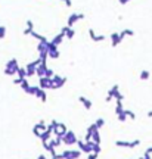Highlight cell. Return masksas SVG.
<instances>
[{
	"label": "cell",
	"mask_w": 152,
	"mask_h": 159,
	"mask_svg": "<svg viewBox=\"0 0 152 159\" xmlns=\"http://www.w3.org/2000/svg\"><path fill=\"white\" fill-rule=\"evenodd\" d=\"M19 68H21V66L18 65V61H16V59H11V61L6 63V66H5V74L9 75V77H14V75L18 74V69H19Z\"/></svg>",
	"instance_id": "cell-1"
},
{
	"label": "cell",
	"mask_w": 152,
	"mask_h": 159,
	"mask_svg": "<svg viewBox=\"0 0 152 159\" xmlns=\"http://www.w3.org/2000/svg\"><path fill=\"white\" fill-rule=\"evenodd\" d=\"M52 83H53V86H52V90H58V88H61V87H64L65 86V83H67V78L65 77H61V75H53L52 77Z\"/></svg>",
	"instance_id": "cell-2"
},
{
	"label": "cell",
	"mask_w": 152,
	"mask_h": 159,
	"mask_svg": "<svg viewBox=\"0 0 152 159\" xmlns=\"http://www.w3.org/2000/svg\"><path fill=\"white\" fill-rule=\"evenodd\" d=\"M47 55H49L50 59H58L59 55H61L59 50H58V46L53 44L52 41H49V44H47Z\"/></svg>",
	"instance_id": "cell-3"
},
{
	"label": "cell",
	"mask_w": 152,
	"mask_h": 159,
	"mask_svg": "<svg viewBox=\"0 0 152 159\" xmlns=\"http://www.w3.org/2000/svg\"><path fill=\"white\" fill-rule=\"evenodd\" d=\"M62 141H64V144H67V146H71V144H77V137H75V134L72 133V131H67V134L62 137Z\"/></svg>",
	"instance_id": "cell-4"
},
{
	"label": "cell",
	"mask_w": 152,
	"mask_h": 159,
	"mask_svg": "<svg viewBox=\"0 0 152 159\" xmlns=\"http://www.w3.org/2000/svg\"><path fill=\"white\" fill-rule=\"evenodd\" d=\"M84 16H86L84 14H72V15L68 16L67 25H68V27H74V24L78 22V21H81V19H84Z\"/></svg>",
	"instance_id": "cell-5"
},
{
	"label": "cell",
	"mask_w": 152,
	"mask_h": 159,
	"mask_svg": "<svg viewBox=\"0 0 152 159\" xmlns=\"http://www.w3.org/2000/svg\"><path fill=\"white\" fill-rule=\"evenodd\" d=\"M125 36L123 34V33H112L111 36H109V39H111V44H112V47H117L121 41H123V39H124Z\"/></svg>",
	"instance_id": "cell-6"
},
{
	"label": "cell",
	"mask_w": 152,
	"mask_h": 159,
	"mask_svg": "<svg viewBox=\"0 0 152 159\" xmlns=\"http://www.w3.org/2000/svg\"><path fill=\"white\" fill-rule=\"evenodd\" d=\"M39 86H40L43 90H49V88H52V86H53L52 78H47V77H40V80H39Z\"/></svg>",
	"instance_id": "cell-7"
},
{
	"label": "cell",
	"mask_w": 152,
	"mask_h": 159,
	"mask_svg": "<svg viewBox=\"0 0 152 159\" xmlns=\"http://www.w3.org/2000/svg\"><path fill=\"white\" fill-rule=\"evenodd\" d=\"M67 127H65V124H62V122H58V125H56V128L53 130V134L56 135V137H64L65 134H67Z\"/></svg>",
	"instance_id": "cell-8"
},
{
	"label": "cell",
	"mask_w": 152,
	"mask_h": 159,
	"mask_svg": "<svg viewBox=\"0 0 152 159\" xmlns=\"http://www.w3.org/2000/svg\"><path fill=\"white\" fill-rule=\"evenodd\" d=\"M115 144L118 147H136L137 144H140V140H134V141H123V140H117Z\"/></svg>",
	"instance_id": "cell-9"
},
{
	"label": "cell",
	"mask_w": 152,
	"mask_h": 159,
	"mask_svg": "<svg viewBox=\"0 0 152 159\" xmlns=\"http://www.w3.org/2000/svg\"><path fill=\"white\" fill-rule=\"evenodd\" d=\"M89 36H90V39H92L93 41H96V43H98V41H103V40L106 39V37H105V36H102V34H100V36H98V34L95 33V30H93V28H90V30H89Z\"/></svg>",
	"instance_id": "cell-10"
},
{
	"label": "cell",
	"mask_w": 152,
	"mask_h": 159,
	"mask_svg": "<svg viewBox=\"0 0 152 159\" xmlns=\"http://www.w3.org/2000/svg\"><path fill=\"white\" fill-rule=\"evenodd\" d=\"M47 68H49V66H47L46 61H43V62H42V63L37 66V75H39V77H44V75H46V71H47Z\"/></svg>",
	"instance_id": "cell-11"
},
{
	"label": "cell",
	"mask_w": 152,
	"mask_h": 159,
	"mask_svg": "<svg viewBox=\"0 0 152 159\" xmlns=\"http://www.w3.org/2000/svg\"><path fill=\"white\" fill-rule=\"evenodd\" d=\"M36 97H37V99H40L43 103H44V102H47V94H46V90H43V88L39 86V90H37V93H36Z\"/></svg>",
	"instance_id": "cell-12"
},
{
	"label": "cell",
	"mask_w": 152,
	"mask_h": 159,
	"mask_svg": "<svg viewBox=\"0 0 152 159\" xmlns=\"http://www.w3.org/2000/svg\"><path fill=\"white\" fill-rule=\"evenodd\" d=\"M78 100H80V103H81V105L86 108V111H90V109H92L93 103H92V102H90L87 97H84V96H80V97H78Z\"/></svg>",
	"instance_id": "cell-13"
},
{
	"label": "cell",
	"mask_w": 152,
	"mask_h": 159,
	"mask_svg": "<svg viewBox=\"0 0 152 159\" xmlns=\"http://www.w3.org/2000/svg\"><path fill=\"white\" fill-rule=\"evenodd\" d=\"M47 44H49V41H39V44H37L39 55L40 53H47Z\"/></svg>",
	"instance_id": "cell-14"
},
{
	"label": "cell",
	"mask_w": 152,
	"mask_h": 159,
	"mask_svg": "<svg viewBox=\"0 0 152 159\" xmlns=\"http://www.w3.org/2000/svg\"><path fill=\"white\" fill-rule=\"evenodd\" d=\"M118 91V86L115 84V86H112V88L108 91V96L105 97V102H111L112 99H114V96H115V93Z\"/></svg>",
	"instance_id": "cell-15"
},
{
	"label": "cell",
	"mask_w": 152,
	"mask_h": 159,
	"mask_svg": "<svg viewBox=\"0 0 152 159\" xmlns=\"http://www.w3.org/2000/svg\"><path fill=\"white\" fill-rule=\"evenodd\" d=\"M64 39H65V36H64L62 33H59V34H58V36H55V37H53V39L50 40V41H52L53 44H56V46L59 47V46L62 44V41H64Z\"/></svg>",
	"instance_id": "cell-16"
},
{
	"label": "cell",
	"mask_w": 152,
	"mask_h": 159,
	"mask_svg": "<svg viewBox=\"0 0 152 159\" xmlns=\"http://www.w3.org/2000/svg\"><path fill=\"white\" fill-rule=\"evenodd\" d=\"M33 31H34V24H33V21H27V28L24 30V36H31Z\"/></svg>",
	"instance_id": "cell-17"
},
{
	"label": "cell",
	"mask_w": 152,
	"mask_h": 159,
	"mask_svg": "<svg viewBox=\"0 0 152 159\" xmlns=\"http://www.w3.org/2000/svg\"><path fill=\"white\" fill-rule=\"evenodd\" d=\"M52 133L53 131H50V130H46V131H43L42 133V135H40V140L44 143V141H49L50 140V135H52Z\"/></svg>",
	"instance_id": "cell-18"
},
{
	"label": "cell",
	"mask_w": 152,
	"mask_h": 159,
	"mask_svg": "<svg viewBox=\"0 0 152 159\" xmlns=\"http://www.w3.org/2000/svg\"><path fill=\"white\" fill-rule=\"evenodd\" d=\"M125 109L123 108V100H117V105H115V113H123Z\"/></svg>",
	"instance_id": "cell-19"
},
{
	"label": "cell",
	"mask_w": 152,
	"mask_h": 159,
	"mask_svg": "<svg viewBox=\"0 0 152 159\" xmlns=\"http://www.w3.org/2000/svg\"><path fill=\"white\" fill-rule=\"evenodd\" d=\"M74 36H75V31H74V28H72V27H70V28L67 30V33H65V39L72 40V39H74Z\"/></svg>",
	"instance_id": "cell-20"
},
{
	"label": "cell",
	"mask_w": 152,
	"mask_h": 159,
	"mask_svg": "<svg viewBox=\"0 0 152 159\" xmlns=\"http://www.w3.org/2000/svg\"><path fill=\"white\" fill-rule=\"evenodd\" d=\"M31 36H33V37L37 40V41H49V40H47L44 36H42V34H37V33H34V31L31 33Z\"/></svg>",
	"instance_id": "cell-21"
},
{
	"label": "cell",
	"mask_w": 152,
	"mask_h": 159,
	"mask_svg": "<svg viewBox=\"0 0 152 159\" xmlns=\"http://www.w3.org/2000/svg\"><path fill=\"white\" fill-rule=\"evenodd\" d=\"M37 90H39V86H30V88H28L25 93H27V94H31V96H36Z\"/></svg>",
	"instance_id": "cell-22"
},
{
	"label": "cell",
	"mask_w": 152,
	"mask_h": 159,
	"mask_svg": "<svg viewBox=\"0 0 152 159\" xmlns=\"http://www.w3.org/2000/svg\"><path fill=\"white\" fill-rule=\"evenodd\" d=\"M64 141H62V137H56L55 140H50V144L53 146V147H58V146H61Z\"/></svg>",
	"instance_id": "cell-23"
},
{
	"label": "cell",
	"mask_w": 152,
	"mask_h": 159,
	"mask_svg": "<svg viewBox=\"0 0 152 159\" xmlns=\"http://www.w3.org/2000/svg\"><path fill=\"white\" fill-rule=\"evenodd\" d=\"M16 75H18L19 78H27V68H22V66H21V68L18 69V74H16Z\"/></svg>",
	"instance_id": "cell-24"
},
{
	"label": "cell",
	"mask_w": 152,
	"mask_h": 159,
	"mask_svg": "<svg viewBox=\"0 0 152 159\" xmlns=\"http://www.w3.org/2000/svg\"><path fill=\"white\" fill-rule=\"evenodd\" d=\"M92 140L96 141V143H100V134H99V130H95V131H93V137H92Z\"/></svg>",
	"instance_id": "cell-25"
},
{
	"label": "cell",
	"mask_w": 152,
	"mask_h": 159,
	"mask_svg": "<svg viewBox=\"0 0 152 159\" xmlns=\"http://www.w3.org/2000/svg\"><path fill=\"white\" fill-rule=\"evenodd\" d=\"M149 77H151V74H149V71H146V69H143L142 72H140V80H149Z\"/></svg>",
	"instance_id": "cell-26"
},
{
	"label": "cell",
	"mask_w": 152,
	"mask_h": 159,
	"mask_svg": "<svg viewBox=\"0 0 152 159\" xmlns=\"http://www.w3.org/2000/svg\"><path fill=\"white\" fill-rule=\"evenodd\" d=\"M33 133H34V135H36V137H40V135H42V133H43V130H42L39 125H34V128H33Z\"/></svg>",
	"instance_id": "cell-27"
},
{
	"label": "cell",
	"mask_w": 152,
	"mask_h": 159,
	"mask_svg": "<svg viewBox=\"0 0 152 159\" xmlns=\"http://www.w3.org/2000/svg\"><path fill=\"white\" fill-rule=\"evenodd\" d=\"M21 88H22L24 91H27V90L30 88V83L27 81V78H24V80H22V83H21Z\"/></svg>",
	"instance_id": "cell-28"
},
{
	"label": "cell",
	"mask_w": 152,
	"mask_h": 159,
	"mask_svg": "<svg viewBox=\"0 0 152 159\" xmlns=\"http://www.w3.org/2000/svg\"><path fill=\"white\" fill-rule=\"evenodd\" d=\"M95 124H96V127H98V128L100 130V128H102V127L105 125V119H103V118H98V119L95 121Z\"/></svg>",
	"instance_id": "cell-29"
},
{
	"label": "cell",
	"mask_w": 152,
	"mask_h": 159,
	"mask_svg": "<svg viewBox=\"0 0 152 159\" xmlns=\"http://www.w3.org/2000/svg\"><path fill=\"white\" fill-rule=\"evenodd\" d=\"M117 118H118V121L124 122V121H127V118H128V116H127V113H125V111H124L123 113H118V115H117Z\"/></svg>",
	"instance_id": "cell-30"
},
{
	"label": "cell",
	"mask_w": 152,
	"mask_h": 159,
	"mask_svg": "<svg viewBox=\"0 0 152 159\" xmlns=\"http://www.w3.org/2000/svg\"><path fill=\"white\" fill-rule=\"evenodd\" d=\"M121 33H123L124 36H128V37H133V36H134V31H133V30H128V28H125V30H123Z\"/></svg>",
	"instance_id": "cell-31"
},
{
	"label": "cell",
	"mask_w": 152,
	"mask_h": 159,
	"mask_svg": "<svg viewBox=\"0 0 152 159\" xmlns=\"http://www.w3.org/2000/svg\"><path fill=\"white\" fill-rule=\"evenodd\" d=\"M100 143H96V141H93V153H98L99 155V152H100V146H99Z\"/></svg>",
	"instance_id": "cell-32"
},
{
	"label": "cell",
	"mask_w": 152,
	"mask_h": 159,
	"mask_svg": "<svg viewBox=\"0 0 152 159\" xmlns=\"http://www.w3.org/2000/svg\"><path fill=\"white\" fill-rule=\"evenodd\" d=\"M125 113H127V116H128L130 119H136V113H134L133 111H130V109H125Z\"/></svg>",
	"instance_id": "cell-33"
},
{
	"label": "cell",
	"mask_w": 152,
	"mask_h": 159,
	"mask_svg": "<svg viewBox=\"0 0 152 159\" xmlns=\"http://www.w3.org/2000/svg\"><path fill=\"white\" fill-rule=\"evenodd\" d=\"M53 75H55L53 69H52V68H47V71H46V75H44V77H47V78H52Z\"/></svg>",
	"instance_id": "cell-34"
},
{
	"label": "cell",
	"mask_w": 152,
	"mask_h": 159,
	"mask_svg": "<svg viewBox=\"0 0 152 159\" xmlns=\"http://www.w3.org/2000/svg\"><path fill=\"white\" fill-rule=\"evenodd\" d=\"M37 125H39L43 131H46V130H47V125H46V122H44L43 119H42V121H39V124H37Z\"/></svg>",
	"instance_id": "cell-35"
},
{
	"label": "cell",
	"mask_w": 152,
	"mask_h": 159,
	"mask_svg": "<svg viewBox=\"0 0 152 159\" xmlns=\"http://www.w3.org/2000/svg\"><path fill=\"white\" fill-rule=\"evenodd\" d=\"M6 36V27H0V39H5Z\"/></svg>",
	"instance_id": "cell-36"
},
{
	"label": "cell",
	"mask_w": 152,
	"mask_h": 159,
	"mask_svg": "<svg viewBox=\"0 0 152 159\" xmlns=\"http://www.w3.org/2000/svg\"><path fill=\"white\" fill-rule=\"evenodd\" d=\"M22 80H24V78H19V77H18V78H14V84H16V86H21Z\"/></svg>",
	"instance_id": "cell-37"
},
{
	"label": "cell",
	"mask_w": 152,
	"mask_h": 159,
	"mask_svg": "<svg viewBox=\"0 0 152 159\" xmlns=\"http://www.w3.org/2000/svg\"><path fill=\"white\" fill-rule=\"evenodd\" d=\"M114 97H115V99H117V100H123V99H124V96H123V94H121V93H120V91H117V93H115V96H114Z\"/></svg>",
	"instance_id": "cell-38"
},
{
	"label": "cell",
	"mask_w": 152,
	"mask_h": 159,
	"mask_svg": "<svg viewBox=\"0 0 152 159\" xmlns=\"http://www.w3.org/2000/svg\"><path fill=\"white\" fill-rule=\"evenodd\" d=\"M62 2H64V3H65V5L68 6V8H70V6L72 5V3H71V0H62Z\"/></svg>",
	"instance_id": "cell-39"
},
{
	"label": "cell",
	"mask_w": 152,
	"mask_h": 159,
	"mask_svg": "<svg viewBox=\"0 0 152 159\" xmlns=\"http://www.w3.org/2000/svg\"><path fill=\"white\" fill-rule=\"evenodd\" d=\"M128 2H130V0H120L121 5H125V3H128Z\"/></svg>",
	"instance_id": "cell-40"
},
{
	"label": "cell",
	"mask_w": 152,
	"mask_h": 159,
	"mask_svg": "<svg viewBox=\"0 0 152 159\" xmlns=\"http://www.w3.org/2000/svg\"><path fill=\"white\" fill-rule=\"evenodd\" d=\"M143 158H145V159H151V156H149V153H148V152L145 153V156H143Z\"/></svg>",
	"instance_id": "cell-41"
},
{
	"label": "cell",
	"mask_w": 152,
	"mask_h": 159,
	"mask_svg": "<svg viewBox=\"0 0 152 159\" xmlns=\"http://www.w3.org/2000/svg\"><path fill=\"white\" fill-rule=\"evenodd\" d=\"M148 116H149V118H152V111H149V112H148Z\"/></svg>",
	"instance_id": "cell-42"
},
{
	"label": "cell",
	"mask_w": 152,
	"mask_h": 159,
	"mask_svg": "<svg viewBox=\"0 0 152 159\" xmlns=\"http://www.w3.org/2000/svg\"><path fill=\"white\" fill-rule=\"evenodd\" d=\"M37 159H46V156H43V155H40V156H39Z\"/></svg>",
	"instance_id": "cell-43"
},
{
	"label": "cell",
	"mask_w": 152,
	"mask_h": 159,
	"mask_svg": "<svg viewBox=\"0 0 152 159\" xmlns=\"http://www.w3.org/2000/svg\"><path fill=\"white\" fill-rule=\"evenodd\" d=\"M146 152H148V153H152V147H149V149H148Z\"/></svg>",
	"instance_id": "cell-44"
}]
</instances>
